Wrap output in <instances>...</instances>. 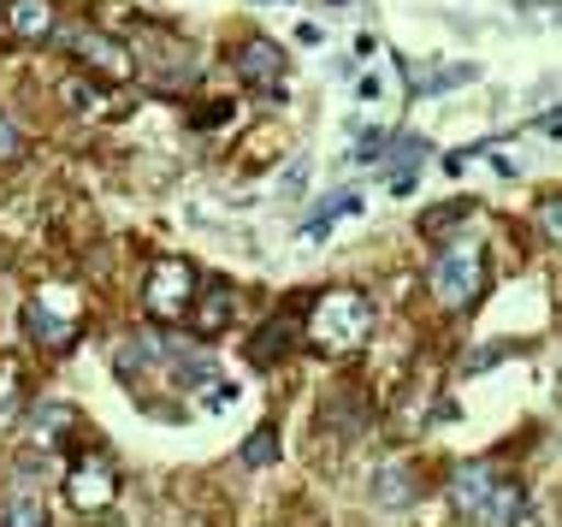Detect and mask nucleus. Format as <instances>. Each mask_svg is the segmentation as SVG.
I'll return each mask as SVG.
<instances>
[{
    "instance_id": "nucleus-1",
    "label": "nucleus",
    "mask_w": 562,
    "mask_h": 527,
    "mask_svg": "<svg viewBox=\"0 0 562 527\" xmlns=\"http://www.w3.org/2000/svg\"><path fill=\"white\" fill-rule=\"evenodd\" d=\"M450 504L468 527H533V504H527L521 480L485 469V462H462L450 474Z\"/></svg>"
},
{
    "instance_id": "nucleus-2",
    "label": "nucleus",
    "mask_w": 562,
    "mask_h": 527,
    "mask_svg": "<svg viewBox=\"0 0 562 527\" xmlns=\"http://www.w3.org/2000/svg\"><path fill=\"white\" fill-rule=\"evenodd\" d=\"M302 333H308V344L321 356H356L373 338V303L361 291H349V284H338V291L314 296Z\"/></svg>"
},
{
    "instance_id": "nucleus-3",
    "label": "nucleus",
    "mask_w": 562,
    "mask_h": 527,
    "mask_svg": "<svg viewBox=\"0 0 562 527\" xmlns=\"http://www.w3.org/2000/svg\"><path fill=\"white\" fill-rule=\"evenodd\" d=\"M485 291V249L480 237H445V249L432 255V296L445 309H468Z\"/></svg>"
},
{
    "instance_id": "nucleus-4",
    "label": "nucleus",
    "mask_w": 562,
    "mask_h": 527,
    "mask_svg": "<svg viewBox=\"0 0 562 527\" xmlns=\"http://www.w3.org/2000/svg\"><path fill=\"white\" fill-rule=\"evenodd\" d=\"M195 291H202V279H195L190 261H178V255L155 261V267H148V279H143V309H148V321H155V326L190 321Z\"/></svg>"
},
{
    "instance_id": "nucleus-5",
    "label": "nucleus",
    "mask_w": 562,
    "mask_h": 527,
    "mask_svg": "<svg viewBox=\"0 0 562 527\" xmlns=\"http://www.w3.org/2000/svg\"><path fill=\"white\" fill-rule=\"evenodd\" d=\"M232 66H237L243 89H255V96H267V101H279V96H284V78H291V59H284V48H279L272 36L237 42Z\"/></svg>"
},
{
    "instance_id": "nucleus-6",
    "label": "nucleus",
    "mask_w": 562,
    "mask_h": 527,
    "mask_svg": "<svg viewBox=\"0 0 562 527\" xmlns=\"http://www.w3.org/2000/svg\"><path fill=\"white\" fill-rule=\"evenodd\" d=\"M119 498V469L101 450H89V457L71 462V474H66V504L78 509V516H101Z\"/></svg>"
},
{
    "instance_id": "nucleus-7",
    "label": "nucleus",
    "mask_w": 562,
    "mask_h": 527,
    "mask_svg": "<svg viewBox=\"0 0 562 527\" xmlns=\"http://www.w3.org/2000/svg\"><path fill=\"white\" fill-rule=\"evenodd\" d=\"M136 66H143L160 89H190L195 78H202V54L184 48V42H172V36H148Z\"/></svg>"
},
{
    "instance_id": "nucleus-8",
    "label": "nucleus",
    "mask_w": 562,
    "mask_h": 527,
    "mask_svg": "<svg viewBox=\"0 0 562 527\" xmlns=\"http://www.w3.org/2000/svg\"><path fill=\"white\" fill-rule=\"evenodd\" d=\"M59 42H71V54H78L95 78H108V83H131L136 78V54H125L108 36H95V30H59Z\"/></svg>"
},
{
    "instance_id": "nucleus-9",
    "label": "nucleus",
    "mask_w": 562,
    "mask_h": 527,
    "mask_svg": "<svg viewBox=\"0 0 562 527\" xmlns=\"http://www.w3.org/2000/svg\"><path fill=\"white\" fill-rule=\"evenodd\" d=\"M302 344V314H272V321L243 344V356L255 361V368H272V361H284Z\"/></svg>"
},
{
    "instance_id": "nucleus-10",
    "label": "nucleus",
    "mask_w": 562,
    "mask_h": 527,
    "mask_svg": "<svg viewBox=\"0 0 562 527\" xmlns=\"http://www.w3.org/2000/svg\"><path fill=\"white\" fill-rule=\"evenodd\" d=\"M232 314H237V291H232V284H202V291H195V309H190L195 338H220L225 326H232Z\"/></svg>"
},
{
    "instance_id": "nucleus-11",
    "label": "nucleus",
    "mask_w": 562,
    "mask_h": 527,
    "mask_svg": "<svg viewBox=\"0 0 562 527\" xmlns=\"http://www.w3.org/2000/svg\"><path fill=\"white\" fill-rule=\"evenodd\" d=\"M7 30H12L19 42H54V36H59L54 0H7Z\"/></svg>"
},
{
    "instance_id": "nucleus-12",
    "label": "nucleus",
    "mask_w": 562,
    "mask_h": 527,
    "mask_svg": "<svg viewBox=\"0 0 562 527\" xmlns=\"http://www.w3.org/2000/svg\"><path fill=\"white\" fill-rule=\"evenodd\" d=\"M24 421H30V445L48 450V445H59L71 427H78V410H71V403H59V397H48V403H36Z\"/></svg>"
},
{
    "instance_id": "nucleus-13",
    "label": "nucleus",
    "mask_w": 562,
    "mask_h": 527,
    "mask_svg": "<svg viewBox=\"0 0 562 527\" xmlns=\"http://www.w3.org/2000/svg\"><path fill=\"white\" fill-rule=\"evenodd\" d=\"M420 492H427V480L408 469V462H391V469H379V480H373V504H385V509L415 504Z\"/></svg>"
},
{
    "instance_id": "nucleus-14",
    "label": "nucleus",
    "mask_w": 562,
    "mask_h": 527,
    "mask_svg": "<svg viewBox=\"0 0 562 527\" xmlns=\"http://www.w3.org/2000/svg\"><path fill=\"white\" fill-rule=\"evenodd\" d=\"M24 326H30V338H36L42 350H66V344L78 338V326L59 321V314H48V303H30L24 309Z\"/></svg>"
},
{
    "instance_id": "nucleus-15",
    "label": "nucleus",
    "mask_w": 562,
    "mask_h": 527,
    "mask_svg": "<svg viewBox=\"0 0 562 527\" xmlns=\"http://www.w3.org/2000/svg\"><path fill=\"white\" fill-rule=\"evenodd\" d=\"M321 427H326V433H338V445H349L361 427H368V410H361V397H356V391H344V397H331V403H326Z\"/></svg>"
},
{
    "instance_id": "nucleus-16",
    "label": "nucleus",
    "mask_w": 562,
    "mask_h": 527,
    "mask_svg": "<svg viewBox=\"0 0 562 527\" xmlns=\"http://www.w3.org/2000/svg\"><path fill=\"white\" fill-rule=\"evenodd\" d=\"M24 421V368L0 361V433H12Z\"/></svg>"
},
{
    "instance_id": "nucleus-17",
    "label": "nucleus",
    "mask_w": 562,
    "mask_h": 527,
    "mask_svg": "<svg viewBox=\"0 0 562 527\" xmlns=\"http://www.w3.org/2000/svg\"><path fill=\"white\" fill-rule=\"evenodd\" d=\"M0 527H48V504H42L30 486H19L7 498V509H0Z\"/></svg>"
},
{
    "instance_id": "nucleus-18",
    "label": "nucleus",
    "mask_w": 562,
    "mask_h": 527,
    "mask_svg": "<svg viewBox=\"0 0 562 527\" xmlns=\"http://www.w3.org/2000/svg\"><path fill=\"white\" fill-rule=\"evenodd\" d=\"M480 214V202L474 195H456V202H445V208H432V214H420V232L427 237H445V232H456L462 220H474Z\"/></svg>"
},
{
    "instance_id": "nucleus-19",
    "label": "nucleus",
    "mask_w": 562,
    "mask_h": 527,
    "mask_svg": "<svg viewBox=\"0 0 562 527\" xmlns=\"http://www.w3.org/2000/svg\"><path fill=\"white\" fill-rule=\"evenodd\" d=\"M279 462V427H255L243 439V469H272Z\"/></svg>"
},
{
    "instance_id": "nucleus-20",
    "label": "nucleus",
    "mask_w": 562,
    "mask_h": 527,
    "mask_svg": "<svg viewBox=\"0 0 562 527\" xmlns=\"http://www.w3.org/2000/svg\"><path fill=\"white\" fill-rule=\"evenodd\" d=\"M19 160H24V125H19V119L0 113V172L19 167Z\"/></svg>"
},
{
    "instance_id": "nucleus-21",
    "label": "nucleus",
    "mask_w": 562,
    "mask_h": 527,
    "mask_svg": "<svg viewBox=\"0 0 562 527\" xmlns=\"http://www.w3.org/2000/svg\"><path fill=\"white\" fill-rule=\"evenodd\" d=\"M533 225H539L544 237H551V244H562V190H551V195H544V202L533 208Z\"/></svg>"
},
{
    "instance_id": "nucleus-22",
    "label": "nucleus",
    "mask_w": 562,
    "mask_h": 527,
    "mask_svg": "<svg viewBox=\"0 0 562 527\" xmlns=\"http://www.w3.org/2000/svg\"><path fill=\"white\" fill-rule=\"evenodd\" d=\"M356 208H361V195H356V190H349V195H331V202L321 208V214L308 220V237H321V232H326L331 220H338V214H356Z\"/></svg>"
},
{
    "instance_id": "nucleus-23",
    "label": "nucleus",
    "mask_w": 562,
    "mask_h": 527,
    "mask_svg": "<svg viewBox=\"0 0 562 527\" xmlns=\"http://www.w3.org/2000/svg\"><path fill=\"white\" fill-rule=\"evenodd\" d=\"M385 148H391L385 131H368V137H361V148H356V160H385Z\"/></svg>"
}]
</instances>
